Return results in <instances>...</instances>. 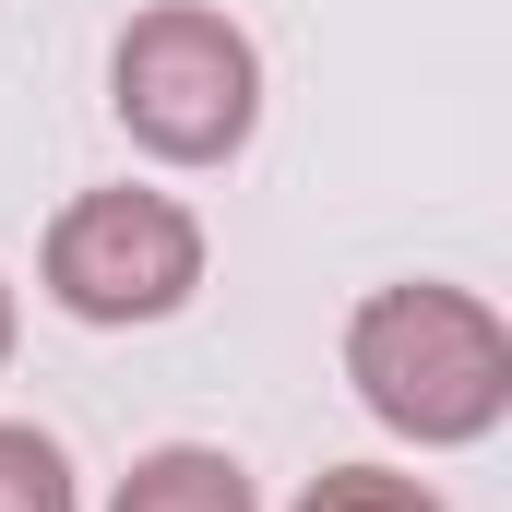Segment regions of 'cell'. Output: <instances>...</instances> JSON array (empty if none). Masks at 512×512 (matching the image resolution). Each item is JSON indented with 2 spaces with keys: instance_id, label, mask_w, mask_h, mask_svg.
<instances>
[{
  "instance_id": "1",
  "label": "cell",
  "mask_w": 512,
  "mask_h": 512,
  "mask_svg": "<svg viewBox=\"0 0 512 512\" xmlns=\"http://www.w3.org/2000/svg\"><path fill=\"white\" fill-rule=\"evenodd\" d=\"M346 393L417 453H477L512 417V322L477 286H370L346 310Z\"/></svg>"
},
{
  "instance_id": "2",
  "label": "cell",
  "mask_w": 512,
  "mask_h": 512,
  "mask_svg": "<svg viewBox=\"0 0 512 512\" xmlns=\"http://www.w3.org/2000/svg\"><path fill=\"white\" fill-rule=\"evenodd\" d=\"M108 108L155 167H227L262 131V48L215 0H155L108 48Z\"/></svg>"
},
{
  "instance_id": "3",
  "label": "cell",
  "mask_w": 512,
  "mask_h": 512,
  "mask_svg": "<svg viewBox=\"0 0 512 512\" xmlns=\"http://www.w3.org/2000/svg\"><path fill=\"white\" fill-rule=\"evenodd\" d=\"M36 274L72 322L96 334H143L179 322L203 298V215L179 191H72L36 239Z\"/></svg>"
},
{
  "instance_id": "4",
  "label": "cell",
  "mask_w": 512,
  "mask_h": 512,
  "mask_svg": "<svg viewBox=\"0 0 512 512\" xmlns=\"http://www.w3.org/2000/svg\"><path fill=\"white\" fill-rule=\"evenodd\" d=\"M108 512H262V489H251V465L215 453V441H155L108 489Z\"/></svg>"
},
{
  "instance_id": "5",
  "label": "cell",
  "mask_w": 512,
  "mask_h": 512,
  "mask_svg": "<svg viewBox=\"0 0 512 512\" xmlns=\"http://www.w3.org/2000/svg\"><path fill=\"white\" fill-rule=\"evenodd\" d=\"M0 512H84L72 453H60L36 417H0Z\"/></svg>"
},
{
  "instance_id": "6",
  "label": "cell",
  "mask_w": 512,
  "mask_h": 512,
  "mask_svg": "<svg viewBox=\"0 0 512 512\" xmlns=\"http://www.w3.org/2000/svg\"><path fill=\"white\" fill-rule=\"evenodd\" d=\"M286 512H453V501L429 477H405V465H322Z\"/></svg>"
},
{
  "instance_id": "7",
  "label": "cell",
  "mask_w": 512,
  "mask_h": 512,
  "mask_svg": "<svg viewBox=\"0 0 512 512\" xmlns=\"http://www.w3.org/2000/svg\"><path fill=\"white\" fill-rule=\"evenodd\" d=\"M12 334H24V322H12V286H0V370H12Z\"/></svg>"
}]
</instances>
